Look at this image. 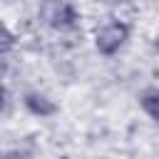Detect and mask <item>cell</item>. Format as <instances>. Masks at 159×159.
Masks as SVG:
<instances>
[{
  "instance_id": "cell-1",
  "label": "cell",
  "mask_w": 159,
  "mask_h": 159,
  "mask_svg": "<svg viewBox=\"0 0 159 159\" xmlns=\"http://www.w3.org/2000/svg\"><path fill=\"white\" fill-rule=\"evenodd\" d=\"M127 35H129V27H127L124 22H109V25H104V27L97 32L94 45H97V50H99L102 55H114V52L124 45Z\"/></svg>"
},
{
  "instance_id": "cell-2",
  "label": "cell",
  "mask_w": 159,
  "mask_h": 159,
  "mask_svg": "<svg viewBox=\"0 0 159 159\" xmlns=\"http://www.w3.org/2000/svg\"><path fill=\"white\" fill-rule=\"evenodd\" d=\"M139 104H142V109H144L152 119L159 122V87H149V89H144L142 97H139Z\"/></svg>"
},
{
  "instance_id": "cell-3",
  "label": "cell",
  "mask_w": 159,
  "mask_h": 159,
  "mask_svg": "<svg viewBox=\"0 0 159 159\" xmlns=\"http://www.w3.org/2000/svg\"><path fill=\"white\" fill-rule=\"evenodd\" d=\"M25 104H27L30 112H35V114H40V117H47V114L55 112V104L47 102V99L40 97V94H27V97H25Z\"/></svg>"
},
{
  "instance_id": "cell-4",
  "label": "cell",
  "mask_w": 159,
  "mask_h": 159,
  "mask_svg": "<svg viewBox=\"0 0 159 159\" xmlns=\"http://www.w3.org/2000/svg\"><path fill=\"white\" fill-rule=\"evenodd\" d=\"M2 159H30V154H25V152H20V149H12V152H5Z\"/></svg>"
},
{
  "instance_id": "cell-5",
  "label": "cell",
  "mask_w": 159,
  "mask_h": 159,
  "mask_svg": "<svg viewBox=\"0 0 159 159\" xmlns=\"http://www.w3.org/2000/svg\"><path fill=\"white\" fill-rule=\"evenodd\" d=\"M157 47H159V40H157Z\"/></svg>"
}]
</instances>
